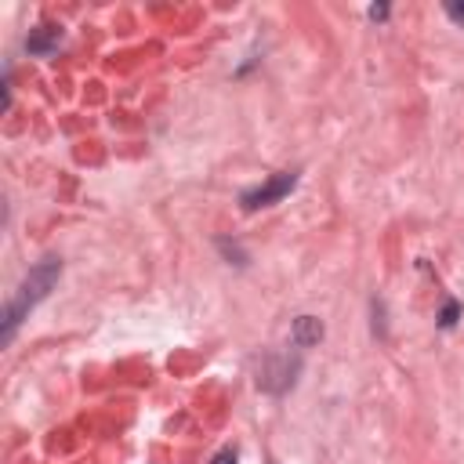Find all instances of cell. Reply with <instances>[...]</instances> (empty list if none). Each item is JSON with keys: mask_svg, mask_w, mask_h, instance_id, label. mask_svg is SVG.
I'll list each match as a JSON object with an SVG mask.
<instances>
[{"mask_svg": "<svg viewBox=\"0 0 464 464\" xmlns=\"http://www.w3.org/2000/svg\"><path fill=\"white\" fill-rule=\"evenodd\" d=\"M457 315H460V304H457V301H446V308H442V315H439V326H453Z\"/></svg>", "mask_w": 464, "mask_h": 464, "instance_id": "5", "label": "cell"}, {"mask_svg": "<svg viewBox=\"0 0 464 464\" xmlns=\"http://www.w3.org/2000/svg\"><path fill=\"white\" fill-rule=\"evenodd\" d=\"M384 14H388V7H384V4H373V7H370V18H384Z\"/></svg>", "mask_w": 464, "mask_h": 464, "instance_id": "8", "label": "cell"}, {"mask_svg": "<svg viewBox=\"0 0 464 464\" xmlns=\"http://www.w3.org/2000/svg\"><path fill=\"white\" fill-rule=\"evenodd\" d=\"M236 460H239V457H236V450H232V446H225V450H218V453H214V460H210V464H236Z\"/></svg>", "mask_w": 464, "mask_h": 464, "instance_id": "6", "label": "cell"}, {"mask_svg": "<svg viewBox=\"0 0 464 464\" xmlns=\"http://www.w3.org/2000/svg\"><path fill=\"white\" fill-rule=\"evenodd\" d=\"M323 337V323L315 319V315H301L297 323H294V344L297 348H308V344H315Z\"/></svg>", "mask_w": 464, "mask_h": 464, "instance_id": "4", "label": "cell"}, {"mask_svg": "<svg viewBox=\"0 0 464 464\" xmlns=\"http://www.w3.org/2000/svg\"><path fill=\"white\" fill-rule=\"evenodd\" d=\"M446 14H450L453 22H464V4H457V0H446Z\"/></svg>", "mask_w": 464, "mask_h": 464, "instance_id": "7", "label": "cell"}, {"mask_svg": "<svg viewBox=\"0 0 464 464\" xmlns=\"http://www.w3.org/2000/svg\"><path fill=\"white\" fill-rule=\"evenodd\" d=\"M294 185H297V174H294V170H279V174H272L268 181H261V185L246 188V192L239 196V207H243V210L272 207V203H279L283 196H290V192H294Z\"/></svg>", "mask_w": 464, "mask_h": 464, "instance_id": "2", "label": "cell"}, {"mask_svg": "<svg viewBox=\"0 0 464 464\" xmlns=\"http://www.w3.org/2000/svg\"><path fill=\"white\" fill-rule=\"evenodd\" d=\"M58 44H62V29H58V25H36V29L25 36V51H29V54H51Z\"/></svg>", "mask_w": 464, "mask_h": 464, "instance_id": "3", "label": "cell"}, {"mask_svg": "<svg viewBox=\"0 0 464 464\" xmlns=\"http://www.w3.org/2000/svg\"><path fill=\"white\" fill-rule=\"evenodd\" d=\"M58 276H62V261L58 257H44V261H36L29 272H25V279L18 283V290H14V297L4 304V341H11L14 337V326L29 315V308H36L47 294H51V286L58 283Z\"/></svg>", "mask_w": 464, "mask_h": 464, "instance_id": "1", "label": "cell"}]
</instances>
